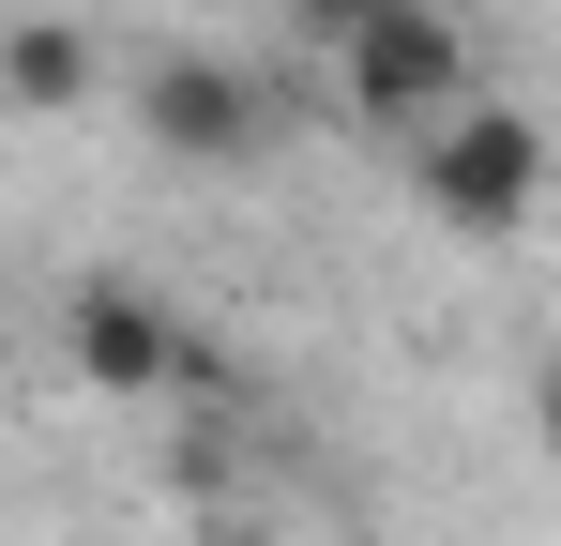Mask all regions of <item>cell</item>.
<instances>
[{
	"instance_id": "1",
	"label": "cell",
	"mask_w": 561,
	"mask_h": 546,
	"mask_svg": "<svg viewBox=\"0 0 561 546\" xmlns=\"http://www.w3.org/2000/svg\"><path fill=\"white\" fill-rule=\"evenodd\" d=\"M547 122L516 106V91H456L425 137H410V197L456 228V243H516L531 213H547Z\"/></svg>"
},
{
	"instance_id": "2",
	"label": "cell",
	"mask_w": 561,
	"mask_h": 546,
	"mask_svg": "<svg viewBox=\"0 0 561 546\" xmlns=\"http://www.w3.org/2000/svg\"><path fill=\"white\" fill-rule=\"evenodd\" d=\"M137 152L183 182H243V168H274V91L243 61H213V46H168L137 77Z\"/></svg>"
},
{
	"instance_id": "3",
	"label": "cell",
	"mask_w": 561,
	"mask_h": 546,
	"mask_svg": "<svg viewBox=\"0 0 561 546\" xmlns=\"http://www.w3.org/2000/svg\"><path fill=\"white\" fill-rule=\"evenodd\" d=\"M334 77H350V106H365L379 137H425L456 91H485L470 77V31H456V0H379L365 31L334 46Z\"/></svg>"
},
{
	"instance_id": "4",
	"label": "cell",
	"mask_w": 561,
	"mask_h": 546,
	"mask_svg": "<svg viewBox=\"0 0 561 546\" xmlns=\"http://www.w3.org/2000/svg\"><path fill=\"white\" fill-rule=\"evenodd\" d=\"M61 364H77L92 395H122V410H152V395H183V379H197L183 319H168L137 273H77V288H61Z\"/></svg>"
},
{
	"instance_id": "5",
	"label": "cell",
	"mask_w": 561,
	"mask_h": 546,
	"mask_svg": "<svg viewBox=\"0 0 561 546\" xmlns=\"http://www.w3.org/2000/svg\"><path fill=\"white\" fill-rule=\"evenodd\" d=\"M92 91H106V31H92V15H0V106L77 122Z\"/></svg>"
},
{
	"instance_id": "6",
	"label": "cell",
	"mask_w": 561,
	"mask_h": 546,
	"mask_svg": "<svg viewBox=\"0 0 561 546\" xmlns=\"http://www.w3.org/2000/svg\"><path fill=\"white\" fill-rule=\"evenodd\" d=\"M531 441H547V455H561V350H547V364H531Z\"/></svg>"
},
{
	"instance_id": "7",
	"label": "cell",
	"mask_w": 561,
	"mask_h": 546,
	"mask_svg": "<svg viewBox=\"0 0 561 546\" xmlns=\"http://www.w3.org/2000/svg\"><path fill=\"white\" fill-rule=\"evenodd\" d=\"M365 15H379V0H304V31H319V46H350Z\"/></svg>"
},
{
	"instance_id": "8",
	"label": "cell",
	"mask_w": 561,
	"mask_h": 546,
	"mask_svg": "<svg viewBox=\"0 0 561 546\" xmlns=\"http://www.w3.org/2000/svg\"><path fill=\"white\" fill-rule=\"evenodd\" d=\"M0 15H15V0H0Z\"/></svg>"
}]
</instances>
